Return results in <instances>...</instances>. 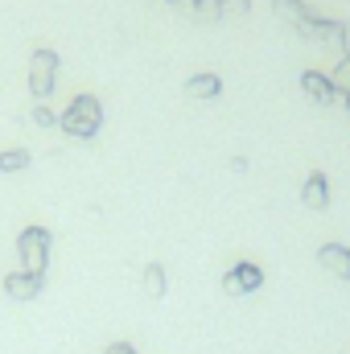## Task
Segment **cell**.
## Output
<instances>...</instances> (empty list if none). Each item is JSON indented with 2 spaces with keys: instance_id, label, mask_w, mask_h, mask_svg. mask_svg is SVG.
<instances>
[{
  "instance_id": "obj_1",
  "label": "cell",
  "mask_w": 350,
  "mask_h": 354,
  "mask_svg": "<svg viewBox=\"0 0 350 354\" xmlns=\"http://www.w3.org/2000/svg\"><path fill=\"white\" fill-rule=\"evenodd\" d=\"M58 128L75 140H95L99 128H103V103L95 95H75L71 107L58 115Z\"/></svg>"
},
{
  "instance_id": "obj_2",
  "label": "cell",
  "mask_w": 350,
  "mask_h": 354,
  "mask_svg": "<svg viewBox=\"0 0 350 354\" xmlns=\"http://www.w3.org/2000/svg\"><path fill=\"white\" fill-rule=\"evenodd\" d=\"M50 243H54V235H50L46 227H25V231L17 235V260H21V272L46 276V268H50Z\"/></svg>"
},
{
  "instance_id": "obj_3",
  "label": "cell",
  "mask_w": 350,
  "mask_h": 354,
  "mask_svg": "<svg viewBox=\"0 0 350 354\" xmlns=\"http://www.w3.org/2000/svg\"><path fill=\"white\" fill-rule=\"evenodd\" d=\"M58 66H62V58L54 54V50H33V58H29V95L42 103V99H50L54 95V83H58Z\"/></svg>"
},
{
  "instance_id": "obj_4",
  "label": "cell",
  "mask_w": 350,
  "mask_h": 354,
  "mask_svg": "<svg viewBox=\"0 0 350 354\" xmlns=\"http://www.w3.org/2000/svg\"><path fill=\"white\" fill-rule=\"evenodd\" d=\"M264 284V268L252 264V260H239V264H231L223 272V292L227 297H248V292H256Z\"/></svg>"
},
{
  "instance_id": "obj_5",
  "label": "cell",
  "mask_w": 350,
  "mask_h": 354,
  "mask_svg": "<svg viewBox=\"0 0 350 354\" xmlns=\"http://www.w3.org/2000/svg\"><path fill=\"white\" fill-rule=\"evenodd\" d=\"M0 288H4V297L8 301H37L42 297V288H46V276H29V272H4V280H0Z\"/></svg>"
},
{
  "instance_id": "obj_6",
  "label": "cell",
  "mask_w": 350,
  "mask_h": 354,
  "mask_svg": "<svg viewBox=\"0 0 350 354\" xmlns=\"http://www.w3.org/2000/svg\"><path fill=\"white\" fill-rule=\"evenodd\" d=\"M317 264L334 272L338 280H350V248L347 243H322L317 248Z\"/></svg>"
},
{
  "instance_id": "obj_7",
  "label": "cell",
  "mask_w": 350,
  "mask_h": 354,
  "mask_svg": "<svg viewBox=\"0 0 350 354\" xmlns=\"http://www.w3.org/2000/svg\"><path fill=\"white\" fill-rule=\"evenodd\" d=\"M301 202H305L309 210H326V206H330V177L322 174V169H313V174L305 177V185H301Z\"/></svg>"
},
{
  "instance_id": "obj_8",
  "label": "cell",
  "mask_w": 350,
  "mask_h": 354,
  "mask_svg": "<svg viewBox=\"0 0 350 354\" xmlns=\"http://www.w3.org/2000/svg\"><path fill=\"white\" fill-rule=\"evenodd\" d=\"M301 91H305L313 103H334V99H338L330 75H322V71H305V75H301Z\"/></svg>"
},
{
  "instance_id": "obj_9",
  "label": "cell",
  "mask_w": 350,
  "mask_h": 354,
  "mask_svg": "<svg viewBox=\"0 0 350 354\" xmlns=\"http://www.w3.org/2000/svg\"><path fill=\"white\" fill-rule=\"evenodd\" d=\"M272 8H276V17H280V21H288L297 33H305V25L313 21V12H309V4H305V0H272Z\"/></svg>"
},
{
  "instance_id": "obj_10",
  "label": "cell",
  "mask_w": 350,
  "mask_h": 354,
  "mask_svg": "<svg viewBox=\"0 0 350 354\" xmlns=\"http://www.w3.org/2000/svg\"><path fill=\"white\" fill-rule=\"evenodd\" d=\"M185 95L190 99H219L223 95V79L214 71H198L194 79H185Z\"/></svg>"
},
{
  "instance_id": "obj_11",
  "label": "cell",
  "mask_w": 350,
  "mask_h": 354,
  "mask_svg": "<svg viewBox=\"0 0 350 354\" xmlns=\"http://www.w3.org/2000/svg\"><path fill=\"white\" fill-rule=\"evenodd\" d=\"M165 288H169L165 264H149V268H145V292H149L153 301H161V297H165Z\"/></svg>"
},
{
  "instance_id": "obj_12",
  "label": "cell",
  "mask_w": 350,
  "mask_h": 354,
  "mask_svg": "<svg viewBox=\"0 0 350 354\" xmlns=\"http://www.w3.org/2000/svg\"><path fill=\"white\" fill-rule=\"evenodd\" d=\"M29 161H33L29 149H4L0 153V174H21V169H29Z\"/></svg>"
},
{
  "instance_id": "obj_13",
  "label": "cell",
  "mask_w": 350,
  "mask_h": 354,
  "mask_svg": "<svg viewBox=\"0 0 350 354\" xmlns=\"http://www.w3.org/2000/svg\"><path fill=\"white\" fill-rule=\"evenodd\" d=\"M181 8H190L198 21H223V0H185Z\"/></svg>"
},
{
  "instance_id": "obj_14",
  "label": "cell",
  "mask_w": 350,
  "mask_h": 354,
  "mask_svg": "<svg viewBox=\"0 0 350 354\" xmlns=\"http://www.w3.org/2000/svg\"><path fill=\"white\" fill-rule=\"evenodd\" d=\"M330 83H334V91H338V95H350V54H342V58H338V66L330 71Z\"/></svg>"
},
{
  "instance_id": "obj_15",
  "label": "cell",
  "mask_w": 350,
  "mask_h": 354,
  "mask_svg": "<svg viewBox=\"0 0 350 354\" xmlns=\"http://www.w3.org/2000/svg\"><path fill=\"white\" fill-rule=\"evenodd\" d=\"M29 120L37 124V128H58V115L46 107V103H33V111H29Z\"/></svg>"
},
{
  "instance_id": "obj_16",
  "label": "cell",
  "mask_w": 350,
  "mask_h": 354,
  "mask_svg": "<svg viewBox=\"0 0 350 354\" xmlns=\"http://www.w3.org/2000/svg\"><path fill=\"white\" fill-rule=\"evenodd\" d=\"M227 12H231V17H248V12H252V0H223V17H227Z\"/></svg>"
},
{
  "instance_id": "obj_17",
  "label": "cell",
  "mask_w": 350,
  "mask_h": 354,
  "mask_svg": "<svg viewBox=\"0 0 350 354\" xmlns=\"http://www.w3.org/2000/svg\"><path fill=\"white\" fill-rule=\"evenodd\" d=\"M103 354H140V351H136L132 342H111V346H107Z\"/></svg>"
},
{
  "instance_id": "obj_18",
  "label": "cell",
  "mask_w": 350,
  "mask_h": 354,
  "mask_svg": "<svg viewBox=\"0 0 350 354\" xmlns=\"http://www.w3.org/2000/svg\"><path fill=\"white\" fill-rule=\"evenodd\" d=\"M165 4H177V8H181V4H185V0H165Z\"/></svg>"
},
{
  "instance_id": "obj_19",
  "label": "cell",
  "mask_w": 350,
  "mask_h": 354,
  "mask_svg": "<svg viewBox=\"0 0 350 354\" xmlns=\"http://www.w3.org/2000/svg\"><path fill=\"white\" fill-rule=\"evenodd\" d=\"M347 111H350V95H347Z\"/></svg>"
}]
</instances>
